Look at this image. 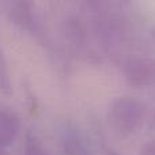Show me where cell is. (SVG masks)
I'll return each mask as SVG.
<instances>
[{
    "mask_svg": "<svg viewBox=\"0 0 155 155\" xmlns=\"http://www.w3.org/2000/svg\"><path fill=\"white\" fill-rule=\"evenodd\" d=\"M110 120L123 134H132L140 127L144 116V106L137 99L120 98L110 110Z\"/></svg>",
    "mask_w": 155,
    "mask_h": 155,
    "instance_id": "obj_1",
    "label": "cell"
},
{
    "mask_svg": "<svg viewBox=\"0 0 155 155\" xmlns=\"http://www.w3.org/2000/svg\"><path fill=\"white\" fill-rule=\"evenodd\" d=\"M21 131V121L14 110L0 105V150L11 144Z\"/></svg>",
    "mask_w": 155,
    "mask_h": 155,
    "instance_id": "obj_2",
    "label": "cell"
},
{
    "mask_svg": "<svg viewBox=\"0 0 155 155\" xmlns=\"http://www.w3.org/2000/svg\"><path fill=\"white\" fill-rule=\"evenodd\" d=\"M72 29L75 30L76 33H84V29H83V26H82L80 23L75 25V26H74ZM84 37H86V34H79V35L75 34V35H74V40H75L78 44H82V42H83V40H84Z\"/></svg>",
    "mask_w": 155,
    "mask_h": 155,
    "instance_id": "obj_3",
    "label": "cell"
}]
</instances>
